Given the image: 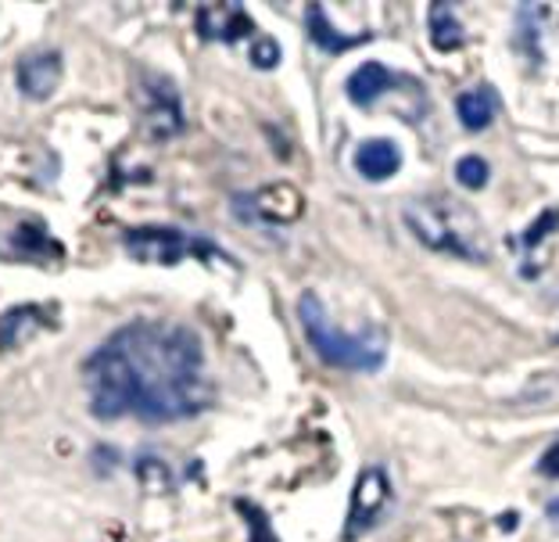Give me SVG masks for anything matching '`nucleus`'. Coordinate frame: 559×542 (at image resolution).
I'll return each instance as SVG.
<instances>
[{
	"label": "nucleus",
	"mask_w": 559,
	"mask_h": 542,
	"mask_svg": "<svg viewBox=\"0 0 559 542\" xmlns=\"http://www.w3.org/2000/svg\"><path fill=\"white\" fill-rule=\"evenodd\" d=\"M298 320L301 331L309 338L312 352L330 367H345V370H362V374H377L388 360V338L380 331L370 334H348L341 331L337 323H330L326 309L320 295L305 292L298 298Z\"/></svg>",
	"instance_id": "3"
},
{
	"label": "nucleus",
	"mask_w": 559,
	"mask_h": 542,
	"mask_svg": "<svg viewBox=\"0 0 559 542\" xmlns=\"http://www.w3.org/2000/svg\"><path fill=\"white\" fill-rule=\"evenodd\" d=\"M61 72H66V61H61L58 50H33V55H25L19 61L15 80H19V91L29 101H47L58 91Z\"/></svg>",
	"instance_id": "7"
},
{
	"label": "nucleus",
	"mask_w": 559,
	"mask_h": 542,
	"mask_svg": "<svg viewBox=\"0 0 559 542\" xmlns=\"http://www.w3.org/2000/svg\"><path fill=\"white\" fill-rule=\"evenodd\" d=\"M391 499V482L384 471H362L359 482H355V493H352V514H348V528H345V539H352L355 532H366L380 514H384Z\"/></svg>",
	"instance_id": "6"
},
{
	"label": "nucleus",
	"mask_w": 559,
	"mask_h": 542,
	"mask_svg": "<svg viewBox=\"0 0 559 542\" xmlns=\"http://www.w3.org/2000/svg\"><path fill=\"white\" fill-rule=\"evenodd\" d=\"M402 216L430 251H441V256H455V259H477V262H488L491 256L485 226L460 201L419 198L405 205Z\"/></svg>",
	"instance_id": "2"
},
{
	"label": "nucleus",
	"mask_w": 559,
	"mask_h": 542,
	"mask_svg": "<svg viewBox=\"0 0 559 542\" xmlns=\"http://www.w3.org/2000/svg\"><path fill=\"white\" fill-rule=\"evenodd\" d=\"M355 169H359L366 180H391L402 169V148L395 141H384V137H373L355 151Z\"/></svg>",
	"instance_id": "10"
},
{
	"label": "nucleus",
	"mask_w": 559,
	"mask_h": 542,
	"mask_svg": "<svg viewBox=\"0 0 559 542\" xmlns=\"http://www.w3.org/2000/svg\"><path fill=\"white\" fill-rule=\"evenodd\" d=\"M251 61H255L259 69H270V66H276V61H280V47L273 40H262L255 47V55H251Z\"/></svg>",
	"instance_id": "16"
},
{
	"label": "nucleus",
	"mask_w": 559,
	"mask_h": 542,
	"mask_svg": "<svg viewBox=\"0 0 559 542\" xmlns=\"http://www.w3.org/2000/svg\"><path fill=\"white\" fill-rule=\"evenodd\" d=\"M499 111H502L499 94H495L491 86H474V91L460 94V101H455V116H460V122L466 126L469 133L488 130Z\"/></svg>",
	"instance_id": "11"
},
{
	"label": "nucleus",
	"mask_w": 559,
	"mask_h": 542,
	"mask_svg": "<svg viewBox=\"0 0 559 542\" xmlns=\"http://www.w3.org/2000/svg\"><path fill=\"white\" fill-rule=\"evenodd\" d=\"M463 40H466V33H463V25L452 19V8L430 4V44L449 55V50L463 47Z\"/></svg>",
	"instance_id": "14"
},
{
	"label": "nucleus",
	"mask_w": 559,
	"mask_h": 542,
	"mask_svg": "<svg viewBox=\"0 0 559 542\" xmlns=\"http://www.w3.org/2000/svg\"><path fill=\"white\" fill-rule=\"evenodd\" d=\"M122 248L130 251V259L136 262H162V267H173V262H183L190 256H198V259L219 256L215 245L201 241L194 234L176 231V226H136V231H126Z\"/></svg>",
	"instance_id": "4"
},
{
	"label": "nucleus",
	"mask_w": 559,
	"mask_h": 542,
	"mask_svg": "<svg viewBox=\"0 0 559 542\" xmlns=\"http://www.w3.org/2000/svg\"><path fill=\"white\" fill-rule=\"evenodd\" d=\"M97 421L136 417L169 424L209 406L205 352L194 331L180 323L133 320L119 327L83 363Z\"/></svg>",
	"instance_id": "1"
},
{
	"label": "nucleus",
	"mask_w": 559,
	"mask_h": 542,
	"mask_svg": "<svg viewBox=\"0 0 559 542\" xmlns=\"http://www.w3.org/2000/svg\"><path fill=\"white\" fill-rule=\"evenodd\" d=\"M251 15L237 4H205L198 8V33L219 44H237L240 36L251 33Z\"/></svg>",
	"instance_id": "9"
},
{
	"label": "nucleus",
	"mask_w": 559,
	"mask_h": 542,
	"mask_svg": "<svg viewBox=\"0 0 559 542\" xmlns=\"http://www.w3.org/2000/svg\"><path fill=\"white\" fill-rule=\"evenodd\" d=\"M455 180H460L466 191H480V187L491 180V169L480 155H463L455 162Z\"/></svg>",
	"instance_id": "15"
},
{
	"label": "nucleus",
	"mask_w": 559,
	"mask_h": 542,
	"mask_svg": "<svg viewBox=\"0 0 559 542\" xmlns=\"http://www.w3.org/2000/svg\"><path fill=\"white\" fill-rule=\"evenodd\" d=\"M305 19H309V36L316 44H320L323 50H330V55H341V50H348L355 44H362L366 36H341L334 25L326 22V11L320 4H309L305 8Z\"/></svg>",
	"instance_id": "13"
},
{
	"label": "nucleus",
	"mask_w": 559,
	"mask_h": 542,
	"mask_svg": "<svg viewBox=\"0 0 559 542\" xmlns=\"http://www.w3.org/2000/svg\"><path fill=\"white\" fill-rule=\"evenodd\" d=\"M549 518L559 521V503H549Z\"/></svg>",
	"instance_id": "18"
},
{
	"label": "nucleus",
	"mask_w": 559,
	"mask_h": 542,
	"mask_svg": "<svg viewBox=\"0 0 559 542\" xmlns=\"http://www.w3.org/2000/svg\"><path fill=\"white\" fill-rule=\"evenodd\" d=\"M47 256H61L58 241L47 234V223L19 216V223L0 226V259L44 262Z\"/></svg>",
	"instance_id": "5"
},
{
	"label": "nucleus",
	"mask_w": 559,
	"mask_h": 542,
	"mask_svg": "<svg viewBox=\"0 0 559 542\" xmlns=\"http://www.w3.org/2000/svg\"><path fill=\"white\" fill-rule=\"evenodd\" d=\"M538 468H542V474H549V478H559V443H556V446H552L549 452H545Z\"/></svg>",
	"instance_id": "17"
},
{
	"label": "nucleus",
	"mask_w": 559,
	"mask_h": 542,
	"mask_svg": "<svg viewBox=\"0 0 559 542\" xmlns=\"http://www.w3.org/2000/svg\"><path fill=\"white\" fill-rule=\"evenodd\" d=\"M391 86H399V75L384 69L380 61H366V66H359L352 72V80H348V97L355 101L359 108H370L373 101L380 94H388Z\"/></svg>",
	"instance_id": "12"
},
{
	"label": "nucleus",
	"mask_w": 559,
	"mask_h": 542,
	"mask_svg": "<svg viewBox=\"0 0 559 542\" xmlns=\"http://www.w3.org/2000/svg\"><path fill=\"white\" fill-rule=\"evenodd\" d=\"M144 119L147 130L158 137V141H169L183 130V111H180V97L169 86V80H155L147 86V105H144Z\"/></svg>",
	"instance_id": "8"
}]
</instances>
